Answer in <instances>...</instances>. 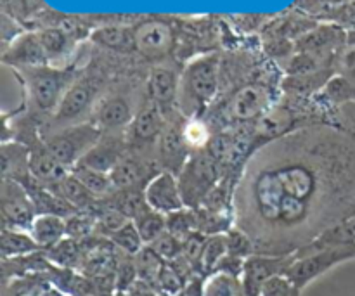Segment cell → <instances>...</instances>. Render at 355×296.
Masks as SVG:
<instances>
[{"label": "cell", "instance_id": "cell-1", "mask_svg": "<svg viewBox=\"0 0 355 296\" xmlns=\"http://www.w3.org/2000/svg\"><path fill=\"white\" fill-rule=\"evenodd\" d=\"M354 215L355 132L307 128L267 142L234 191V225L263 255H291Z\"/></svg>", "mask_w": 355, "mask_h": 296}, {"label": "cell", "instance_id": "cell-2", "mask_svg": "<svg viewBox=\"0 0 355 296\" xmlns=\"http://www.w3.org/2000/svg\"><path fill=\"white\" fill-rule=\"evenodd\" d=\"M220 76V59L217 54L200 55L186 66L180 75L179 107L187 118L200 116L215 99Z\"/></svg>", "mask_w": 355, "mask_h": 296}, {"label": "cell", "instance_id": "cell-3", "mask_svg": "<svg viewBox=\"0 0 355 296\" xmlns=\"http://www.w3.org/2000/svg\"><path fill=\"white\" fill-rule=\"evenodd\" d=\"M101 137L103 132L94 123H76L58 128L45 139L44 146L66 170L71 172Z\"/></svg>", "mask_w": 355, "mask_h": 296}, {"label": "cell", "instance_id": "cell-4", "mask_svg": "<svg viewBox=\"0 0 355 296\" xmlns=\"http://www.w3.org/2000/svg\"><path fill=\"white\" fill-rule=\"evenodd\" d=\"M355 259V246H343V248H329L321 252L297 255L293 253V262L288 267L284 277L291 281L298 290L304 291L309 284L322 277L335 267Z\"/></svg>", "mask_w": 355, "mask_h": 296}, {"label": "cell", "instance_id": "cell-5", "mask_svg": "<svg viewBox=\"0 0 355 296\" xmlns=\"http://www.w3.org/2000/svg\"><path fill=\"white\" fill-rule=\"evenodd\" d=\"M217 162L211 158L210 153H207V149L191 155L182 172L179 173L180 191H182L186 207L200 208L205 198L217 186Z\"/></svg>", "mask_w": 355, "mask_h": 296}, {"label": "cell", "instance_id": "cell-6", "mask_svg": "<svg viewBox=\"0 0 355 296\" xmlns=\"http://www.w3.org/2000/svg\"><path fill=\"white\" fill-rule=\"evenodd\" d=\"M24 78H26L28 99L31 106L40 113H51L58 110L64 94L73 85L69 83L71 82L69 75L44 66L24 68Z\"/></svg>", "mask_w": 355, "mask_h": 296}, {"label": "cell", "instance_id": "cell-7", "mask_svg": "<svg viewBox=\"0 0 355 296\" xmlns=\"http://www.w3.org/2000/svg\"><path fill=\"white\" fill-rule=\"evenodd\" d=\"M0 211H2L3 227L21 229V231H30L35 217L38 215L26 187L17 180L6 179V177L0 189Z\"/></svg>", "mask_w": 355, "mask_h": 296}, {"label": "cell", "instance_id": "cell-8", "mask_svg": "<svg viewBox=\"0 0 355 296\" xmlns=\"http://www.w3.org/2000/svg\"><path fill=\"white\" fill-rule=\"evenodd\" d=\"M293 262V253L291 255H263L255 253L245 260V269H243V286H245L248 296H260L263 286L274 277L284 276L288 267Z\"/></svg>", "mask_w": 355, "mask_h": 296}, {"label": "cell", "instance_id": "cell-9", "mask_svg": "<svg viewBox=\"0 0 355 296\" xmlns=\"http://www.w3.org/2000/svg\"><path fill=\"white\" fill-rule=\"evenodd\" d=\"M144 198L149 208L159 211L163 215H170L173 211H179L186 208L182 191H180L179 177L172 172L156 173L144 187Z\"/></svg>", "mask_w": 355, "mask_h": 296}, {"label": "cell", "instance_id": "cell-10", "mask_svg": "<svg viewBox=\"0 0 355 296\" xmlns=\"http://www.w3.org/2000/svg\"><path fill=\"white\" fill-rule=\"evenodd\" d=\"M165 128L166 127L163 111L151 101V103L142 106L135 113L134 120H132V123L125 130L123 137L127 146L135 149H142L158 142L162 134L165 132Z\"/></svg>", "mask_w": 355, "mask_h": 296}, {"label": "cell", "instance_id": "cell-11", "mask_svg": "<svg viewBox=\"0 0 355 296\" xmlns=\"http://www.w3.org/2000/svg\"><path fill=\"white\" fill-rule=\"evenodd\" d=\"M97 87L99 85L96 80L90 78L78 80L69 87L54 114V121L59 128L76 125V121L92 107L97 96Z\"/></svg>", "mask_w": 355, "mask_h": 296}, {"label": "cell", "instance_id": "cell-12", "mask_svg": "<svg viewBox=\"0 0 355 296\" xmlns=\"http://www.w3.org/2000/svg\"><path fill=\"white\" fill-rule=\"evenodd\" d=\"M132 44L148 59H162L173 49V31L166 23L149 19L139 24L132 33Z\"/></svg>", "mask_w": 355, "mask_h": 296}, {"label": "cell", "instance_id": "cell-13", "mask_svg": "<svg viewBox=\"0 0 355 296\" xmlns=\"http://www.w3.org/2000/svg\"><path fill=\"white\" fill-rule=\"evenodd\" d=\"M135 116L134 106L123 96H110L97 104L94 111V125L103 134H120L127 130Z\"/></svg>", "mask_w": 355, "mask_h": 296}, {"label": "cell", "instance_id": "cell-14", "mask_svg": "<svg viewBox=\"0 0 355 296\" xmlns=\"http://www.w3.org/2000/svg\"><path fill=\"white\" fill-rule=\"evenodd\" d=\"M269 104V94L260 85H245L227 103V116L234 123H246L262 116Z\"/></svg>", "mask_w": 355, "mask_h": 296}, {"label": "cell", "instance_id": "cell-15", "mask_svg": "<svg viewBox=\"0 0 355 296\" xmlns=\"http://www.w3.org/2000/svg\"><path fill=\"white\" fill-rule=\"evenodd\" d=\"M127 151V142L125 137H118L116 134H103L96 146L87 153L78 165L90 166L99 172L111 173L114 166L121 162Z\"/></svg>", "mask_w": 355, "mask_h": 296}, {"label": "cell", "instance_id": "cell-16", "mask_svg": "<svg viewBox=\"0 0 355 296\" xmlns=\"http://www.w3.org/2000/svg\"><path fill=\"white\" fill-rule=\"evenodd\" d=\"M180 78L175 69L170 66H155L149 73L148 78V92L149 99L162 110L170 107L175 101H179Z\"/></svg>", "mask_w": 355, "mask_h": 296}, {"label": "cell", "instance_id": "cell-17", "mask_svg": "<svg viewBox=\"0 0 355 296\" xmlns=\"http://www.w3.org/2000/svg\"><path fill=\"white\" fill-rule=\"evenodd\" d=\"M159 159L162 165L165 166L166 172H172L179 175L182 172L184 165L189 159V148L182 137V128L166 127L158 141Z\"/></svg>", "mask_w": 355, "mask_h": 296}, {"label": "cell", "instance_id": "cell-18", "mask_svg": "<svg viewBox=\"0 0 355 296\" xmlns=\"http://www.w3.org/2000/svg\"><path fill=\"white\" fill-rule=\"evenodd\" d=\"M153 177L148 165L135 156H123L111 172L114 189H144Z\"/></svg>", "mask_w": 355, "mask_h": 296}, {"label": "cell", "instance_id": "cell-19", "mask_svg": "<svg viewBox=\"0 0 355 296\" xmlns=\"http://www.w3.org/2000/svg\"><path fill=\"white\" fill-rule=\"evenodd\" d=\"M30 173L35 182L42 184V187H51L58 184L59 180L64 179L69 173L51 153L47 151L45 146L30 151Z\"/></svg>", "mask_w": 355, "mask_h": 296}, {"label": "cell", "instance_id": "cell-20", "mask_svg": "<svg viewBox=\"0 0 355 296\" xmlns=\"http://www.w3.org/2000/svg\"><path fill=\"white\" fill-rule=\"evenodd\" d=\"M28 232L38 248L51 250L66 238V218L55 214H38Z\"/></svg>", "mask_w": 355, "mask_h": 296}, {"label": "cell", "instance_id": "cell-21", "mask_svg": "<svg viewBox=\"0 0 355 296\" xmlns=\"http://www.w3.org/2000/svg\"><path fill=\"white\" fill-rule=\"evenodd\" d=\"M47 189V187H45ZM49 191H52L54 194H58L59 198L66 201L68 204H71L75 210H85L90 208L97 201V198L73 175L71 172L64 177V179L59 180L58 184L49 187Z\"/></svg>", "mask_w": 355, "mask_h": 296}, {"label": "cell", "instance_id": "cell-22", "mask_svg": "<svg viewBox=\"0 0 355 296\" xmlns=\"http://www.w3.org/2000/svg\"><path fill=\"white\" fill-rule=\"evenodd\" d=\"M47 59L44 47L38 35H24L19 40H16L10 47V51L6 54V61L24 64L26 68L31 66H42V62Z\"/></svg>", "mask_w": 355, "mask_h": 296}, {"label": "cell", "instance_id": "cell-23", "mask_svg": "<svg viewBox=\"0 0 355 296\" xmlns=\"http://www.w3.org/2000/svg\"><path fill=\"white\" fill-rule=\"evenodd\" d=\"M0 250H2V259L9 260L33 255L40 248L28 231L3 227L0 236Z\"/></svg>", "mask_w": 355, "mask_h": 296}, {"label": "cell", "instance_id": "cell-24", "mask_svg": "<svg viewBox=\"0 0 355 296\" xmlns=\"http://www.w3.org/2000/svg\"><path fill=\"white\" fill-rule=\"evenodd\" d=\"M73 175L94 194V196L99 200V198H110L114 193V184L111 179V173L99 172V170H94L90 166L85 165H76L71 170Z\"/></svg>", "mask_w": 355, "mask_h": 296}, {"label": "cell", "instance_id": "cell-25", "mask_svg": "<svg viewBox=\"0 0 355 296\" xmlns=\"http://www.w3.org/2000/svg\"><path fill=\"white\" fill-rule=\"evenodd\" d=\"M203 296H248L241 277L211 272L203 279Z\"/></svg>", "mask_w": 355, "mask_h": 296}, {"label": "cell", "instance_id": "cell-26", "mask_svg": "<svg viewBox=\"0 0 355 296\" xmlns=\"http://www.w3.org/2000/svg\"><path fill=\"white\" fill-rule=\"evenodd\" d=\"M132 222L137 227L139 234H141L146 246L151 245L155 239H158L159 236L166 232V215L159 214V211L153 210L149 207L146 210H142Z\"/></svg>", "mask_w": 355, "mask_h": 296}, {"label": "cell", "instance_id": "cell-27", "mask_svg": "<svg viewBox=\"0 0 355 296\" xmlns=\"http://www.w3.org/2000/svg\"><path fill=\"white\" fill-rule=\"evenodd\" d=\"M166 231L175 236L177 239H180V241L189 238L191 234L198 231L196 210L186 207L182 210L166 215Z\"/></svg>", "mask_w": 355, "mask_h": 296}, {"label": "cell", "instance_id": "cell-28", "mask_svg": "<svg viewBox=\"0 0 355 296\" xmlns=\"http://www.w3.org/2000/svg\"><path fill=\"white\" fill-rule=\"evenodd\" d=\"M110 241L114 248L120 250L123 255L135 256L139 252H142V248L146 246V243L142 241L141 234H139L137 227H135L134 222H128L123 227L118 229L116 232L110 236Z\"/></svg>", "mask_w": 355, "mask_h": 296}, {"label": "cell", "instance_id": "cell-29", "mask_svg": "<svg viewBox=\"0 0 355 296\" xmlns=\"http://www.w3.org/2000/svg\"><path fill=\"white\" fill-rule=\"evenodd\" d=\"M135 267H137V276L139 279L144 281V283H149L155 286V283L158 281L159 272H162L163 265H165V260L159 259L155 252H153L149 246H144L142 252H139L137 255L134 256Z\"/></svg>", "mask_w": 355, "mask_h": 296}, {"label": "cell", "instance_id": "cell-30", "mask_svg": "<svg viewBox=\"0 0 355 296\" xmlns=\"http://www.w3.org/2000/svg\"><path fill=\"white\" fill-rule=\"evenodd\" d=\"M227 255V239L225 234L208 236L207 245H205L203 256H201V270L205 276L214 272L220 260Z\"/></svg>", "mask_w": 355, "mask_h": 296}, {"label": "cell", "instance_id": "cell-31", "mask_svg": "<svg viewBox=\"0 0 355 296\" xmlns=\"http://www.w3.org/2000/svg\"><path fill=\"white\" fill-rule=\"evenodd\" d=\"M182 137L186 141L187 148L194 149V151L207 149L211 141L210 128L200 116L187 118L186 125L182 127Z\"/></svg>", "mask_w": 355, "mask_h": 296}, {"label": "cell", "instance_id": "cell-32", "mask_svg": "<svg viewBox=\"0 0 355 296\" xmlns=\"http://www.w3.org/2000/svg\"><path fill=\"white\" fill-rule=\"evenodd\" d=\"M47 256L51 262L58 263L61 267H75L80 262V248L76 245V239L66 236L62 241L47 250Z\"/></svg>", "mask_w": 355, "mask_h": 296}, {"label": "cell", "instance_id": "cell-33", "mask_svg": "<svg viewBox=\"0 0 355 296\" xmlns=\"http://www.w3.org/2000/svg\"><path fill=\"white\" fill-rule=\"evenodd\" d=\"M225 239H227V253L229 255L239 256V259H248V256L255 255L257 246L255 241L246 234L245 231H241L239 227H232L225 232Z\"/></svg>", "mask_w": 355, "mask_h": 296}, {"label": "cell", "instance_id": "cell-34", "mask_svg": "<svg viewBox=\"0 0 355 296\" xmlns=\"http://www.w3.org/2000/svg\"><path fill=\"white\" fill-rule=\"evenodd\" d=\"M186 284L187 283L180 277V274L170 263H165L162 272H159L158 281L155 283V290L165 296H177L182 293Z\"/></svg>", "mask_w": 355, "mask_h": 296}, {"label": "cell", "instance_id": "cell-35", "mask_svg": "<svg viewBox=\"0 0 355 296\" xmlns=\"http://www.w3.org/2000/svg\"><path fill=\"white\" fill-rule=\"evenodd\" d=\"M97 229V217L89 214H78L75 211L66 218V236L71 239H82L92 234Z\"/></svg>", "mask_w": 355, "mask_h": 296}, {"label": "cell", "instance_id": "cell-36", "mask_svg": "<svg viewBox=\"0 0 355 296\" xmlns=\"http://www.w3.org/2000/svg\"><path fill=\"white\" fill-rule=\"evenodd\" d=\"M148 246L159 256V259L165 260L166 263L173 262V260L179 259V256L182 255V241L177 239L175 236L170 234L168 231H166L165 234L159 236L158 239H155V241Z\"/></svg>", "mask_w": 355, "mask_h": 296}, {"label": "cell", "instance_id": "cell-37", "mask_svg": "<svg viewBox=\"0 0 355 296\" xmlns=\"http://www.w3.org/2000/svg\"><path fill=\"white\" fill-rule=\"evenodd\" d=\"M128 222H130V218L113 207H106L99 215H97V229H99L103 234H106L107 238H110L113 232H116L118 229L123 227L125 224H128Z\"/></svg>", "mask_w": 355, "mask_h": 296}, {"label": "cell", "instance_id": "cell-38", "mask_svg": "<svg viewBox=\"0 0 355 296\" xmlns=\"http://www.w3.org/2000/svg\"><path fill=\"white\" fill-rule=\"evenodd\" d=\"M336 69H338V78H342L347 85L355 90V42L347 45L338 55Z\"/></svg>", "mask_w": 355, "mask_h": 296}, {"label": "cell", "instance_id": "cell-39", "mask_svg": "<svg viewBox=\"0 0 355 296\" xmlns=\"http://www.w3.org/2000/svg\"><path fill=\"white\" fill-rule=\"evenodd\" d=\"M38 37H40L42 47H44L47 58H58L66 51L68 38L61 30H45Z\"/></svg>", "mask_w": 355, "mask_h": 296}, {"label": "cell", "instance_id": "cell-40", "mask_svg": "<svg viewBox=\"0 0 355 296\" xmlns=\"http://www.w3.org/2000/svg\"><path fill=\"white\" fill-rule=\"evenodd\" d=\"M92 38L97 42V44L104 45V47H110V49L123 47V45H127V42H128L127 31L121 30V28H118V26L101 28V30H97L96 33L92 35Z\"/></svg>", "mask_w": 355, "mask_h": 296}, {"label": "cell", "instance_id": "cell-41", "mask_svg": "<svg viewBox=\"0 0 355 296\" xmlns=\"http://www.w3.org/2000/svg\"><path fill=\"white\" fill-rule=\"evenodd\" d=\"M260 296H302V290H298L288 277L277 276L263 286Z\"/></svg>", "mask_w": 355, "mask_h": 296}, {"label": "cell", "instance_id": "cell-42", "mask_svg": "<svg viewBox=\"0 0 355 296\" xmlns=\"http://www.w3.org/2000/svg\"><path fill=\"white\" fill-rule=\"evenodd\" d=\"M127 296H158V291L155 290V286L149 283H144V281L139 279L137 283L132 284L127 291H125Z\"/></svg>", "mask_w": 355, "mask_h": 296}, {"label": "cell", "instance_id": "cell-43", "mask_svg": "<svg viewBox=\"0 0 355 296\" xmlns=\"http://www.w3.org/2000/svg\"><path fill=\"white\" fill-rule=\"evenodd\" d=\"M322 2H326L328 6H333V7H342L345 6V3L352 2V0H322Z\"/></svg>", "mask_w": 355, "mask_h": 296}, {"label": "cell", "instance_id": "cell-44", "mask_svg": "<svg viewBox=\"0 0 355 296\" xmlns=\"http://www.w3.org/2000/svg\"><path fill=\"white\" fill-rule=\"evenodd\" d=\"M114 296H127L125 293H120V291H116V293H114Z\"/></svg>", "mask_w": 355, "mask_h": 296}]
</instances>
